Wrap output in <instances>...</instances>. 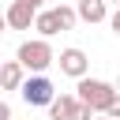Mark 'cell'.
<instances>
[{
	"label": "cell",
	"mask_w": 120,
	"mask_h": 120,
	"mask_svg": "<svg viewBox=\"0 0 120 120\" xmlns=\"http://www.w3.org/2000/svg\"><path fill=\"white\" fill-rule=\"evenodd\" d=\"M75 22H79V11L68 8V4H56V8H49V11H38L34 30H38V38H56L60 30H71Z\"/></svg>",
	"instance_id": "cell-3"
},
{
	"label": "cell",
	"mask_w": 120,
	"mask_h": 120,
	"mask_svg": "<svg viewBox=\"0 0 120 120\" xmlns=\"http://www.w3.org/2000/svg\"><path fill=\"white\" fill-rule=\"evenodd\" d=\"M94 116H98V112H94L86 101H75V109H71V116H68V120H94Z\"/></svg>",
	"instance_id": "cell-10"
},
{
	"label": "cell",
	"mask_w": 120,
	"mask_h": 120,
	"mask_svg": "<svg viewBox=\"0 0 120 120\" xmlns=\"http://www.w3.org/2000/svg\"><path fill=\"white\" fill-rule=\"evenodd\" d=\"M0 120H11V105H8V101L0 105Z\"/></svg>",
	"instance_id": "cell-13"
},
{
	"label": "cell",
	"mask_w": 120,
	"mask_h": 120,
	"mask_svg": "<svg viewBox=\"0 0 120 120\" xmlns=\"http://www.w3.org/2000/svg\"><path fill=\"white\" fill-rule=\"evenodd\" d=\"M109 4H116V8H120V0H109Z\"/></svg>",
	"instance_id": "cell-15"
},
{
	"label": "cell",
	"mask_w": 120,
	"mask_h": 120,
	"mask_svg": "<svg viewBox=\"0 0 120 120\" xmlns=\"http://www.w3.org/2000/svg\"><path fill=\"white\" fill-rule=\"evenodd\" d=\"M94 120H109V116H94Z\"/></svg>",
	"instance_id": "cell-17"
},
{
	"label": "cell",
	"mask_w": 120,
	"mask_h": 120,
	"mask_svg": "<svg viewBox=\"0 0 120 120\" xmlns=\"http://www.w3.org/2000/svg\"><path fill=\"white\" fill-rule=\"evenodd\" d=\"M15 60H19L30 75H45V71L56 64V52H52L49 38H30V41H22V45H19Z\"/></svg>",
	"instance_id": "cell-2"
},
{
	"label": "cell",
	"mask_w": 120,
	"mask_h": 120,
	"mask_svg": "<svg viewBox=\"0 0 120 120\" xmlns=\"http://www.w3.org/2000/svg\"><path fill=\"white\" fill-rule=\"evenodd\" d=\"M56 64H60V71L64 75H71V79H86V71H90V56L82 52V49H60V56H56Z\"/></svg>",
	"instance_id": "cell-5"
},
{
	"label": "cell",
	"mask_w": 120,
	"mask_h": 120,
	"mask_svg": "<svg viewBox=\"0 0 120 120\" xmlns=\"http://www.w3.org/2000/svg\"><path fill=\"white\" fill-rule=\"evenodd\" d=\"M22 4H30L34 11H41V4H45V0H22Z\"/></svg>",
	"instance_id": "cell-14"
},
{
	"label": "cell",
	"mask_w": 120,
	"mask_h": 120,
	"mask_svg": "<svg viewBox=\"0 0 120 120\" xmlns=\"http://www.w3.org/2000/svg\"><path fill=\"white\" fill-rule=\"evenodd\" d=\"M4 22H8L11 30H30V26L38 22V11H34L30 4H22V0H11L8 11H4Z\"/></svg>",
	"instance_id": "cell-6"
},
{
	"label": "cell",
	"mask_w": 120,
	"mask_h": 120,
	"mask_svg": "<svg viewBox=\"0 0 120 120\" xmlns=\"http://www.w3.org/2000/svg\"><path fill=\"white\" fill-rule=\"evenodd\" d=\"M75 98L79 101H86L98 116H105L109 109H112V101L120 98V90H116V82H105V79H79V86H75Z\"/></svg>",
	"instance_id": "cell-1"
},
{
	"label": "cell",
	"mask_w": 120,
	"mask_h": 120,
	"mask_svg": "<svg viewBox=\"0 0 120 120\" xmlns=\"http://www.w3.org/2000/svg\"><path fill=\"white\" fill-rule=\"evenodd\" d=\"M19 94H22L26 105H41V109H49V105L56 101V86L49 82V75H30Z\"/></svg>",
	"instance_id": "cell-4"
},
{
	"label": "cell",
	"mask_w": 120,
	"mask_h": 120,
	"mask_svg": "<svg viewBox=\"0 0 120 120\" xmlns=\"http://www.w3.org/2000/svg\"><path fill=\"white\" fill-rule=\"evenodd\" d=\"M105 116H109V120H120V98H116V101H112V109H109V112H105Z\"/></svg>",
	"instance_id": "cell-11"
},
{
	"label": "cell",
	"mask_w": 120,
	"mask_h": 120,
	"mask_svg": "<svg viewBox=\"0 0 120 120\" xmlns=\"http://www.w3.org/2000/svg\"><path fill=\"white\" fill-rule=\"evenodd\" d=\"M75 11H79V19H82V22H90V26H94V22L112 19V15H109V0H79V4H75Z\"/></svg>",
	"instance_id": "cell-7"
},
{
	"label": "cell",
	"mask_w": 120,
	"mask_h": 120,
	"mask_svg": "<svg viewBox=\"0 0 120 120\" xmlns=\"http://www.w3.org/2000/svg\"><path fill=\"white\" fill-rule=\"evenodd\" d=\"M116 90H120V75H116Z\"/></svg>",
	"instance_id": "cell-16"
},
{
	"label": "cell",
	"mask_w": 120,
	"mask_h": 120,
	"mask_svg": "<svg viewBox=\"0 0 120 120\" xmlns=\"http://www.w3.org/2000/svg\"><path fill=\"white\" fill-rule=\"evenodd\" d=\"M26 79H30V75H26V68H22L19 60H4V68H0V82H4V90H22Z\"/></svg>",
	"instance_id": "cell-8"
},
{
	"label": "cell",
	"mask_w": 120,
	"mask_h": 120,
	"mask_svg": "<svg viewBox=\"0 0 120 120\" xmlns=\"http://www.w3.org/2000/svg\"><path fill=\"white\" fill-rule=\"evenodd\" d=\"M75 101H79L75 94H56V101L49 105V116H52V120H68L71 109H75Z\"/></svg>",
	"instance_id": "cell-9"
},
{
	"label": "cell",
	"mask_w": 120,
	"mask_h": 120,
	"mask_svg": "<svg viewBox=\"0 0 120 120\" xmlns=\"http://www.w3.org/2000/svg\"><path fill=\"white\" fill-rule=\"evenodd\" d=\"M109 26H112V34H120V8L112 11V19H109Z\"/></svg>",
	"instance_id": "cell-12"
}]
</instances>
